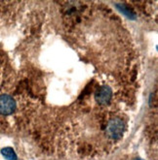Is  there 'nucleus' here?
Segmentation results:
<instances>
[{
	"label": "nucleus",
	"instance_id": "nucleus-1",
	"mask_svg": "<svg viewBox=\"0 0 158 160\" xmlns=\"http://www.w3.org/2000/svg\"><path fill=\"white\" fill-rule=\"evenodd\" d=\"M124 129H125V125L123 120H121L120 118H112L106 125V137L109 140H113V141L120 140L123 136Z\"/></svg>",
	"mask_w": 158,
	"mask_h": 160
},
{
	"label": "nucleus",
	"instance_id": "nucleus-2",
	"mask_svg": "<svg viewBox=\"0 0 158 160\" xmlns=\"http://www.w3.org/2000/svg\"><path fill=\"white\" fill-rule=\"evenodd\" d=\"M16 110V102L9 95H0V114L3 116L11 115Z\"/></svg>",
	"mask_w": 158,
	"mask_h": 160
},
{
	"label": "nucleus",
	"instance_id": "nucleus-4",
	"mask_svg": "<svg viewBox=\"0 0 158 160\" xmlns=\"http://www.w3.org/2000/svg\"><path fill=\"white\" fill-rule=\"evenodd\" d=\"M1 154L7 159V160H17V154L15 150L12 148H3L1 149Z\"/></svg>",
	"mask_w": 158,
	"mask_h": 160
},
{
	"label": "nucleus",
	"instance_id": "nucleus-5",
	"mask_svg": "<svg viewBox=\"0 0 158 160\" xmlns=\"http://www.w3.org/2000/svg\"><path fill=\"white\" fill-rule=\"evenodd\" d=\"M135 160H143V159H135Z\"/></svg>",
	"mask_w": 158,
	"mask_h": 160
},
{
	"label": "nucleus",
	"instance_id": "nucleus-3",
	"mask_svg": "<svg viewBox=\"0 0 158 160\" xmlns=\"http://www.w3.org/2000/svg\"><path fill=\"white\" fill-rule=\"evenodd\" d=\"M111 96H112V91H111L110 88L106 86L100 88L95 93V99L101 105L107 104L111 99Z\"/></svg>",
	"mask_w": 158,
	"mask_h": 160
}]
</instances>
